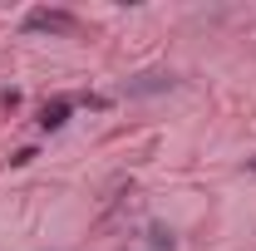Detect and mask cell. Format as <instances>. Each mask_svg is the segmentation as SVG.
Masks as SVG:
<instances>
[{
  "instance_id": "6da1fadb",
  "label": "cell",
  "mask_w": 256,
  "mask_h": 251,
  "mask_svg": "<svg viewBox=\"0 0 256 251\" xmlns=\"http://www.w3.org/2000/svg\"><path fill=\"white\" fill-rule=\"evenodd\" d=\"M25 30H40V34H74V15H69V10H30V15H25Z\"/></svg>"
},
{
  "instance_id": "7a4b0ae2",
  "label": "cell",
  "mask_w": 256,
  "mask_h": 251,
  "mask_svg": "<svg viewBox=\"0 0 256 251\" xmlns=\"http://www.w3.org/2000/svg\"><path fill=\"white\" fill-rule=\"evenodd\" d=\"M172 84H178L172 74H162V69H153V74H138V79L128 84V94H133V98H148V94H168Z\"/></svg>"
},
{
  "instance_id": "3957f363",
  "label": "cell",
  "mask_w": 256,
  "mask_h": 251,
  "mask_svg": "<svg viewBox=\"0 0 256 251\" xmlns=\"http://www.w3.org/2000/svg\"><path fill=\"white\" fill-rule=\"evenodd\" d=\"M69 114H74V98H54V104L40 108V128H44V133H60V128L69 124Z\"/></svg>"
},
{
  "instance_id": "277c9868",
  "label": "cell",
  "mask_w": 256,
  "mask_h": 251,
  "mask_svg": "<svg viewBox=\"0 0 256 251\" xmlns=\"http://www.w3.org/2000/svg\"><path fill=\"white\" fill-rule=\"evenodd\" d=\"M148 246L153 251H178V232H172L168 222H153V226H148Z\"/></svg>"
},
{
  "instance_id": "5b68a950",
  "label": "cell",
  "mask_w": 256,
  "mask_h": 251,
  "mask_svg": "<svg viewBox=\"0 0 256 251\" xmlns=\"http://www.w3.org/2000/svg\"><path fill=\"white\" fill-rule=\"evenodd\" d=\"M252 172H256V158H252Z\"/></svg>"
}]
</instances>
